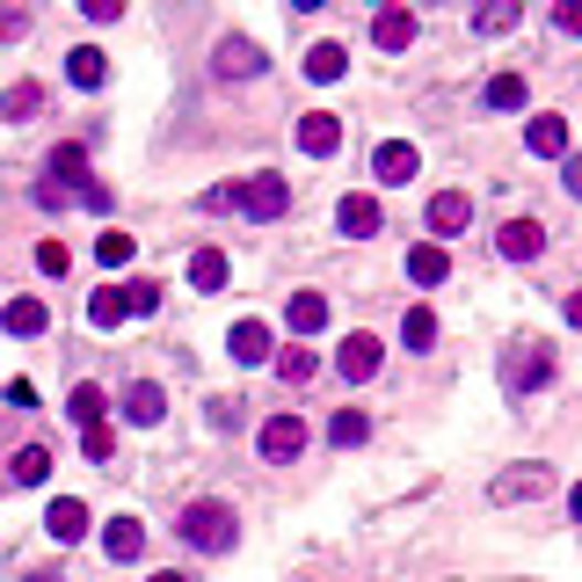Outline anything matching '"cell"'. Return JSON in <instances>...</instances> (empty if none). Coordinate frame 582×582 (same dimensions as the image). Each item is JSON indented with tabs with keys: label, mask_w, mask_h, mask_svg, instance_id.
<instances>
[{
	"label": "cell",
	"mask_w": 582,
	"mask_h": 582,
	"mask_svg": "<svg viewBox=\"0 0 582 582\" xmlns=\"http://www.w3.org/2000/svg\"><path fill=\"white\" fill-rule=\"evenodd\" d=\"M66 415H73L81 430H95V423L109 415V393H103V387H73V393H66Z\"/></svg>",
	"instance_id": "cell-24"
},
{
	"label": "cell",
	"mask_w": 582,
	"mask_h": 582,
	"mask_svg": "<svg viewBox=\"0 0 582 582\" xmlns=\"http://www.w3.org/2000/svg\"><path fill=\"white\" fill-rule=\"evenodd\" d=\"M299 146L314 160H328L342 146V117H336V109H306V117H299Z\"/></svg>",
	"instance_id": "cell-8"
},
{
	"label": "cell",
	"mask_w": 582,
	"mask_h": 582,
	"mask_svg": "<svg viewBox=\"0 0 582 582\" xmlns=\"http://www.w3.org/2000/svg\"><path fill=\"white\" fill-rule=\"evenodd\" d=\"M561 314H568V328H582V292H568V306H561Z\"/></svg>",
	"instance_id": "cell-43"
},
{
	"label": "cell",
	"mask_w": 582,
	"mask_h": 582,
	"mask_svg": "<svg viewBox=\"0 0 582 582\" xmlns=\"http://www.w3.org/2000/svg\"><path fill=\"white\" fill-rule=\"evenodd\" d=\"M401 342L408 350H430V342H437V314H430V306H408L401 314Z\"/></svg>",
	"instance_id": "cell-28"
},
{
	"label": "cell",
	"mask_w": 582,
	"mask_h": 582,
	"mask_svg": "<svg viewBox=\"0 0 582 582\" xmlns=\"http://www.w3.org/2000/svg\"><path fill=\"white\" fill-rule=\"evenodd\" d=\"M36 103H44V88H36V81H15V88L0 95V117H8V124H30Z\"/></svg>",
	"instance_id": "cell-27"
},
{
	"label": "cell",
	"mask_w": 582,
	"mask_h": 582,
	"mask_svg": "<svg viewBox=\"0 0 582 582\" xmlns=\"http://www.w3.org/2000/svg\"><path fill=\"white\" fill-rule=\"evenodd\" d=\"M561 182H568V197H582V154L561 160Z\"/></svg>",
	"instance_id": "cell-41"
},
{
	"label": "cell",
	"mask_w": 582,
	"mask_h": 582,
	"mask_svg": "<svg viewBox=\"0 0 582 582\" xmlns=\"http://www.w3.org/2000/svg\"><path fill=\"white\" fill-rule=\"evenodd\" d=\"M299 452H306V423L299 415H269L263 423V459L284 466V459H299Z\"/></svg>",
	"instance_id": "cell-5"
},
{
	"label": "cell",
	"mask_w": 582,
	"mask_h": 582,
	"mask_svg": "<svg viewBox=\"0 0 582 582\" xmlns=\"http://www.w3.org/2000/svg\"><path fill=\"white\" fill-rule=\"evenodd\" d=\"M124 415H131V423H139V430H154L160 415H168V393H160L154 379H139V387L124 393Z\"/></svg>",
	"instance_id": "cell-16"
},
{
	"label": "cell",
	"mask_w": 582,
	"mask_h": 582,
	"mask_svg": "<svg viewBox=\"0 0 582 582\" xmlns=\"http://www.w3.org/2000/svg\"><path fill=\"white\" fill-rule=\"evenodd\" d=\"M81 176H88V154H81V146H59V154H52V182H66V190H73Z\"/></svg>",
	"instance_id": "cell-34"
},
{
	"label": "cell",
	"mask_w": 582,
	"mask_h": 582,
	"mask_svg": "<svg viewBox=\"0 0 582 582\" xmlns=\"http://www.w3.org/2000/svg\"><path fill=\"white\" fill-rule=\"evenodd\" d=\"M124 320H131L124 284H109V292H95V299H88V328H124Z\"/></svg>",
	"instance_id": "cell-25"
},
{
	"label": "cell",
	"mask_w": 582,
	"mask_h": 582,
	"mask_svg": "<svg viewBox=\"0 0 582 582\" xmlns=\"http://www.w3.org/2000/svg\"><path fill=\"white\" fill-rule=\"evenodd\" d=\"M36 269H44V277H66V269H73L66 241H44V247H36Z\"/></svg>",
	"instance_id": "cell-37"
},
{
	"label": "cell",
	"mask_w": 582,
	"mask_h": 582,
	"mask_svg": "<svg viewBox=\"0 0 582 582\" xmlns=\"http://www.w3.org/2000/svg\"><path fill=\"white\" fill-rule=\"evenodd\" d=\"M30 30V15H22V8H0V36H22Z\"/></svg>",
	"instance_id": "cell-42"
},
{
	"label": "cell",
	"mask_w": 582,
	"mask_h": 582,
	"mask_svg": "<svg viewBox=\"0 0 582 582\" xmlns=\"http://www.w3.org/2000/svg\"><path fill=\"white\" fill-rule=\"evenodd\" d=\"M510 22H517L510 0H502V8H480V30H510Z\"/></svg>",
	"instance_id": "cell-39"
},
{
	"label": "cell",
	"mask_w": 582,
	"mask_h": 582,
	"mask_svg": "<svg viewBox=\"0 0 582 582\" xmlns=\"http://www.w3.org/2000/svg\"><path fill=\"white\" fill-rule=\"evenodd\" d=\"M0 328H8V336H44V328H52V306L44 299H8Z\"/></svg>",
	"instance_id": "cell-14"
},
{
	"label": "cell",
	"mask_w": 582,
	"mask_h": 582,
	"mask_svg": "<svg viewBox=\"0 0 582 582\" xmlns=\"http://www.w3.org/2000/svg\"><path fill=\"white\" fill-rule=\"evenodd\" d=\"M176 531H182V547H197V553H233V539H241L226 502H190Z\"/></svg>",
	"instance_id": "cell-1"
},
{
	"label": "cell",
	"mask_w": 582,
	"mask_h": 582,
	"mask_svg": "<svg viewBox=\"0 0 582 582\" xmlns=\"http://www.w3.org/2000/svg\"><path fill=\"white\" fill-rule=\"evenodd\" d=\"M284 204H292V182H284V176H247V182H233V212H247V219H277Z\"/></svg>",
	"instance_id": "cell-2"
},
{
	"label": "cell",
	"mask_w": 582,
	"mask_h": 582,
	"mask_svg": "<svg viewBox=\"0 0 582 582\" xmlns=\"http://www.w3.org/2000/svg\"><path fill=\"white\" fill-rule=\"evenodd\" d=\"M553 22H561L568 36H582V0H561V8H553Z\"/></svg>",
	"instance_id": "cell-38"
},
{
	"label": "cell",
	"mask_w": 582,
	"mask_h": 582,
	"mask_svg": "<svg viewBox=\"0 0 582 582\" xmlns=\"http://www.w3.org/2000/svg\"><path fill=\"white\" fill-rule=\"evenodd\" d=\"M379 364H387V350H379V336H350V342L336 350V371L350 379V387H364V379H371Z\"/></svg>",
	"instance_id": "cell-6"
},
{
	"label": "cell",
	"mask_w": 582,
	"mask_h": 582,
	"mask_svg": "<svg viewBox=\"0 0 582 582\" xmlns=\"http://www.w3.org/2000/svg\"><path fill=\"white\" fill-rule=\"evenodd\" d=\"M547 488H553L547 466H525V474H502V480H495V502H517V495L531 502V495H547Z\"/></svg>",
	"instance_id": "cell-20"
},
{
	"label": "cell",
	"mask_w": 582,
	"mask_h": 582,
	"mask_svg": "<svg viewBox=\"0 0 582 582\" xmlns=\"http://www.w3.org/2000/svg\"><path fill=\"white\" fill-rule=\"evenodd\" d=\"M525 146H531L539 160H561V154H568V117H531Z\"/></svg>",
	"instance_id": "cell-17"
},
{
	"label": "cell",
	"mask_w": 582,
	"mask_h": 582,
	"mask_svg": "<svg viewBox=\"0 0 582 582\" xmlns=\"http://www.w3.org/2000/svg\"><path fill=\"white\" fill-rule=\"evenodd\" d=\"M547 379H553L547 342H517V350L502 357V387H510V393H531V387H547Z\"/></svg>",
	"instance_id": "cell-3"
},
{
	"label": "cell",
	"mask_w": 582,
	"mask_h": 582,
	"mask_svg": "<svg viewBox=\"0 0 582 582\" xmlns=\"http://www.w3.org/2000/svg\"><path fill=\"white\" fill-rule=\"evenodd\" d=\"M219 73H241V81H255V73H263V52H255L247 36H226V44H219Z\"/></svg>",
	"instance_id": "cell-23"
},
{
	"label": "cell",
	"mask_w": 582,
	"mask_h": 582,
	"mask_svg": "<svg viewBox=\"0 0 582 582\" xmlns=\"http://www.w3.org/2000/svg\"><path fill=\"white\" fill-rule=\"evenodd\" d=\"M328 328V299L320 292H292V336H320Z\"/></svg>",
	"instance_id": "cell-22"
},
{
	"label": "cell",
	"mask_w": 582,
	"mask_h": 582,
	"mask_svg": "<svg viewBox=\"0 0 582 582\" xmlns=\"http://www.w3.org/2000/svg\"><path fill=\"white\" fill-rule=\"evenodd\" d=\"M466 219H474V197H466V190H437V197H430V233H437V241L466 233Z\"/></svg>",
	"instance_id": "cell-7"
},
{
	"label": "cell",
	"mask_w": 582,
	"mask_h": 582,
	"mask_svg": "<svg viewBox=\"0 0 582 582\" xmlns=\"http://www.w3.org/2000/svg\"><path fill=\"white\" fill-rule=\"evenodd\" d=\"M81 452H88V459H95V466H103V459H117V430H109V423H95V430H81Z\"/></svg>",
	"instance_id": "cell-35"
},
{
	"label": "cell",
	"mask_w": 582,
	"mask_h": 582,
	"mask_svg": "<svg viewBox=\"0 0 582 582\" xmlns=\"http://www.w3.org/2000/svg\"><path fill=\"white\" fill-rule=\"evenodd\" d=\"M44 474H52V452H44V444H22V452H15V480H22V488H36Z\"/></svg>",
	"instance_id": "cell-31"
},
{
	"label": "cell",
	"mask_w": 582,
	"mask_h": 582,
	"mask_svg": "<svg viewBox=\"0 0 582 582\" xmlns=\"http://www.w3.org/2000/svg\"><path fill=\"white\" fill-rule=\"evenodd\" d=\"M371 44H379V52H408V44H415V15H408V8H379Z\"/></svg>",
	"instance_id": "cell-12"
},
{
	"label": "cell",
	"mask_w": 582,
	"mask_h": 582,
	"mask_svg": "<svg viewBox=\"0 0 582 582\" xmlns=\"http://www.w3.org/2000/svg\"><path fill=\"white\" fill-rule=\"evenodd\" d=\"M488 109H525V73H495L488 81Z\"/></svg>",
	"instance_id": "cell-30"
},
{
	"label": "cell",
	"mask_w": 582,
	"mask_h": 582,
	"mask_svg": "<svg viewBox=\"0 0 582 582\" xmlns=\"http://www.w3.org/2000/svg\"><path fill=\"white\" fill-rule=\"evenodd\" d=\"M371 176L387 182V190H401V182H415V176H423V154H415L408 139H387L379 154H371Z\"/></svg>",
	"instance_id": "cell-4"
},
{
	"label": "cell",
	"mask_w": 582,
	"mask_h": 582,
	"mask_svg": "<svg viewBox=\"0 0 582 582\" xmlns=\"http://www.w3.org/2000/svg\"><path fill=\"white\" fill-rule=\"evenodd\" d=\"M103 553H109V561H139V553H146V531H139V517H117V525L103 531Z\"/></svg>",
	"instance_id": "cell-18"
},
{
	"label": "cell",
	"mask_w": 582,
	"mask_h": 582,
	"mask_svg": "<svg viewBox=\"0 0 582 582\" xmlns=\"http://www.w3.org/2000/svg\"><path fill=\"white\" fill-rule=\"evenodd\" d=\"M336 226L350 233V241H371V233H379V197H364V190L342 197V204H336Z\"/></svg>",
	"instance_id": "cell-11"
},
{
	"label": "cell",
	"mask_w": 582,
	"mask_h": 582,
	"mask_svg": "<svg viewBox=\"0 0 582 582\" xmlns=\"http://www.w3.org/2000/svg\"><path fill=\"white\" fill-rule=\"evenodd\" d=\"M495 247H502L510 263H539V247H547V226H539V219H510V226L495 233Z\"/></svg>",
	"instance_id": "cell-9"
},
{
	"label": "cell",
	"mask_w": 582,
	"mask_h": 582,
	"mask_svg": "<svg viewBox=\"0 0 582 582\" xmlns=\"http://www.w3.org/2000/svg\"><path fill=\"white\" fill-rule=\"evenodd\" d=\"M146 582H190V575H176V568H168V575H146Z\"/></svg>",
	"instance_id": "cell-45"
},
{
	"label": "cell",
	"mask_w": 582,
	"mask_h": 582,
	"mask_svg": "<svg viewBox=\"0 0 582 582\" xmlns=\"http://www.w3.org/2000/svg\"><path fill=\"white\" fill-rule=\"evenodd\" d=\"M66 81H73V88H103V81H109V59L95 52V44H73V52H66Z\"/></svg>",
	"instance_id": "cell-15"
},
{
	"label": "cell",
	"mask_w": 582,
	"mask_h": 582,
	"mask_svg": "<svg viewBox=\"0 0 582 582\" xmlns=\"http://www.w3.org/2000/svg\"><path fill=\"white\" fill-rule=\"evenodd\" d=\"M408 277H415V284H444V277H452V255H444L437 241L408 247Z\"/></svg>",
	"instance_id": "cell-19"
},
{
	"label": "cell",
	"mask_w": 582,
	"mask_h": 582,
	"mask_svg": "<svg viewBox=\"0 0 582 582\" xmlns=\"http://www.w3.org/2000/svg\"><path fill=\"white\" fill-rule=\"evenodd\" d=\"M44 531H52L59 547H73V539H88V502H73V495H59L52 510H44Z\"/></svg>",
	"instance_id": "cell-10"
},
{
	"label": "cell",
	"mask_w": 582,
	"mask_h": 582,
	"mask_svg": "<svg viewBox=\"0 0 582 582\" xmlns=\"http://www.w3.org/2000/svg\"><path fill=\"white\" fill-rule=\"evenodd\" d=\"M124 306H131V314H154V306H160V284L154 277H131V284H124Z\"/></svg>",
	"instance_id": "cell-36"
},
{
	"label": "cell",
	"mask_w": 582,
	"mask_h": 582,
	"mask_svg": "<svg viewBox=\"0 0 582 582\" xmlns=\"http://www.w3.org/2000/svg\"><path fill=\"white\" fill-rule=\"evenodd\" d=\"M95 255H103L109 269H124V263H131V255H139V241H131V233H117V226H109L103 241H95Z\"/></svg>",
	"instance_id": "cell-33"
},
{
	"label": "cell",
	"mask_w": 582,
	"mask_h": 582,
	"mask_svg": "<svg viewBox=\"0 0 582 582\" xmlns=\"http://www.w3.org/2000/svg\"><path fill=\"white\" fill-rule=\"evenodd\" d=\"M226 350H233V364H269V357H277V350H269V328H263V320H241V328L226 336Z\"/></svg>",
	"instance_id": "cell-13"
},
{
	"label": "cell",
	"mask_w": 582,
	"mask_h": 582,
	"mask_svg": "<svg viewBox=\"0 0 582 582\" xmlns=\"http://www.w3.org/2000/svg\"><path fill=\"white\" fill-rule=\"evenodd\" d=\"M30 582H59V575H30Z\"/></svg>",
	"instance_id": "cell-46"
},
{
	"label": "cell",
	"mask_w": 582,
	"mask_h": 582,
	"mask_svg": "<svg viewBox=\"0 0 582 582\" xmlns=\"http://www.w3.org/2000/svg\"><path fill=\"white\" fill-rule=\"evenodd\" d=\"M568 517H575V525H582V480H575V495H568Z\"/></svg>",
	"instance_id": "cell-44"
},
{
	"label": "cell",
	"mask_w": 582,
	"mask_h": 582,
	"mask_svg": "<svg viewBox=\"0 0 582 582\" xmlns=\"http://www.w3.org/2000/svg\"><path fill=\"white\" fill-rule=\"evenodd\" d=\"M342 73H350V52H342V44H314V52H306V81H342Z\"/></svg>",
	"instance_id": "cell-26"
},
{
	"label": "cell",
	"mask_w": 582,
	"mask_h": 582,
	"mask_svg": "<svg viewBox=\"0 0 582 582\" xmlns=\"http://www.w3.org/2000/svg\"><path fill=\"white\" fill-rule=\"evenodd\" d=\"M226 277H233V269H226L219 247H197V255H190V284H197V292H226Z\"/></svg>",
	"instance_id": "cell-21"
},
{
	"label": "cell",
	"mask_w": 582,
	"mask_h": 582,
	"mask_svg": "<svg viewBox=\"0 0 582 582\" xmlns=\"http://www.w3.org/2000/svg\"><path fill=\"white\" fill-rule=\"evenodd\" d=\"M314 350H277V379H284V387H306V379H314Z\"/></svg>",
	"instance_id": "cell-32"
},
{
	"label": "cell",
	"mask_w": 582,
	"mask_h": 582,
	"mask_svg": "<svg viewBox=\"0 0 582 582\" xmlns=\"http://www.w3.org/2000/svg\"><path fill=\"white\" fill-rule=\"evenodd\" d=\"M81 15H88V22H117V15H124V0H88Z\"/></svg>",
	"instance_id": "cell-40"
},
{
	"label": "cell",
	"mask_w": 582,
	"mask_h": 582,
	"mask_svg": "<svg viewBox=\"0 0 582 582\" xmlns=\"http://www.w3.org/2000/svg\"><path fill=\"white\" fill-rule=\"evenodd\" d=\"M328 437H336L342 452H350V444H364V437H371V415H364V408H342L336 423H328Z\"/></svg>",
	"instance_id": "cell-29"
}]
</instances>
